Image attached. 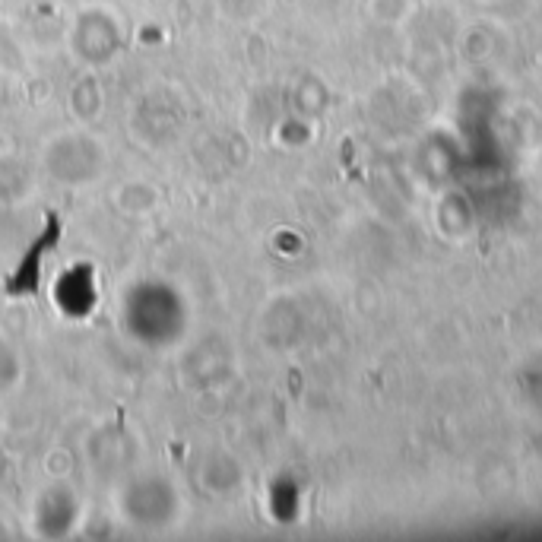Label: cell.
<instances>
[{"label":"cell","mask_w":542,"mask_h":542,"mask_svg":"<svg viewBox=\"0 0 542 542\" xmlns=\"http://www.w3.org/2000/svg\"><path fill=\"white\" fill-rule=\"evenodd\" d=\"M58 232H61L58 219L51 216V219H48V232H45V238H42L39 245L32 248V254L23 260L20 273H16V279L10 283V292H16V295H23V292H35V286H39V260H42L45 248H48V245H54V241H58Z\"/></svg>","instance_id":"cell-1"}]
</instances>
